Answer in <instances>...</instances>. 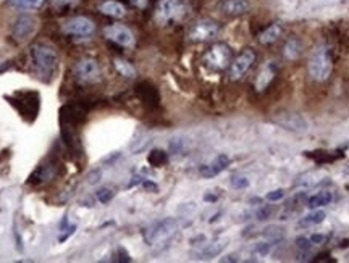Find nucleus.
Masks as SVG:
<instances>
[{"mask_svg":"<svg viewBox=\"0 0 349 263\" xmlns=\"http://www.w3.org/2000/svg\"><path fill=\"white\" fill-rule=\"evenodd\" d=\"M129 3L133 5V7H136V8L144 10V8H147L149 0H129Z\"/></svg>","mask_w":349,"mask_h":263,"instance_id":"38","label":"nucleus"},{"mask_svg":"<svg viewBox=\"0 0 349 263\" xmlns=\"http://www.w3.org/2000/svg\"><path fill=\"white\" fill-rule=\"evenodd\" d=\"M104 36L112 42L121 45V47H133L134 45V36L128 28L123 24H110L104 29Z\"/></svg>","mask_w":349,"mask_h":263,"instance_id":"11","label":"nucleus"},{"mask_svg":"<svg viewBox=\"0 0 349 263\" xmlns=\"http://www.w3.org/2000/svg\"><path fill=\"white\" fill-rule=\"evenodd\" d=\"M309 239H311L312 244H322V242L327 241V236L325 234H312Z\"/></svg>","mask_w":349,"mask_h":263,"instance_id":"41","label":"nucleus"},{"mask_svg":"<svg viewBox=\"0 0 349 263\" xmlns=\"http://www.w3.org/2000/svg\"><path fill=\"white\" fill-rule=\"evenodd\" d=\"M79 3V0H52L50 2V7H52L54 12L62 13V12H68V10L74 8Z\"/></svg>","mask_w":349,"mask_h":263,"instance_id":"25","label":"nucleus"},{"mask_svg":"<svg viewBox=\"0 0 349 263\" xmlns=\"http://www.w3.org/2000/svg\"><path fill=\"white\" fill-rule=\"evenodd\" d=\"M230 165V158L226 155H219L210 161L209 165H202L201 166V175L204 178H214V176L220 175L221 171H225Z\"/></svg>","mask_w":349,"mask_h":263,"instance_id":"13","label":"nucleus"},{"mask_svg":"<svg viewBox=\"0 0 349 263\" xmlns=\"http://www.w3.org/2000/svg\"><path fill=\"white\" fill-rule=\"evenodd\" d=\"M118 262H131V257H129V254L128 252H126L123 247H120L118 249V259H116Z\"/></svg>","mask_w":349,"mask_h":263,"instance_id":"39","label":"nucleus"},{"mask_svg":"<svg viewBox=\"0 0 349 263\" xmlns=\"http://www.w3.org/2000/svg\"><path fill=\"white\" fill-rule=\"evenodd\" d=\"M249 0H221L220 10L228 17H241L249 12Z\"/></svg>","mask_w":349,"mask_h":263,"instance_id":"15","label":"nucleus"},{"mask_svg":"<svg viewBox=\"0 0 349 263\" xmlns=\"http://www.w3.org/2000/svg\"><path fill=\"white\" fill-rule=\"evenodd\" d=\"M95 195H97V200L100 202V204H109V202L113 199V191L109 189V188H102V189L97 191V194Z\"/></svg>","mask_w":349,"mask_h":263,"instance_id":"30","label":"nucleus"},{"mask_svg":"<svg viewBox=\"0 0 349 263\" xmlns=\"http://www.w3.org/2000/svg\"><path fill=\"white\" fill-rule=\"evenodd\" d=\"M74 76L81 84H94L100 79V67L94 58H81L74 65Z\"/></svg>","mask_w":349,"mask_h":263,"instance_id":"5","label":"nucleus"},{"mask_svg":"<svg viewBox=\"0 0 349 263\" xmlns=\"http://www.w3.org/2000/svg\"><path fill=\"white\" fill-rule=\"evenodd\" d=\"M251 202H252V204H260L262 200H260V199H252Z\"/></svg>","mask_w":349,"mask_h":263,"instance_id":"44","label":"nucleus"},{"mask_svg":"<svg viewBox=\"0 0 349 263\" xmlns=\"http://www.w3.org/2000/svg\"><path fill=\"white\" fill-rule=\"evenodd\" d=\"M273 78H275V67L270 63L265 65L259 71V76L256 78V90H259V92L265 90L272 84Z\"/></svg>","mask_w":349,"mask_h":263,"instance_id":"17","label":"nucleus"},{"mask_svg":"<svg viewBox=\"0 0 349 263\" xmlns=\"http://www.w3.org/2000/svg\"><path fill=\"white\" fill-rule=\"evenodd\" d=\"M281 24L280 23H275V24H270L269 28L265 29V31H262L259 34V42L260 44H272L275 42V40L281 36Z\"/></svg>","mask_w":349,"mask_h":263,"instance_id":"19","label":"nucleus"},{"mask_svg":"<svg viewBox=\"0 0 349 263\" xmlns=\"http://www.w3.org/2000/svg\"><path fill=\"white\" fill-rule=\"evenodd\" d=\"M283 53L288 60H296L301 55V44L297 39H290L285 44V49H283Z\"/></svg>","mask_w":349,"mask_h":263,"instance_id":"23","label":"nucleus"},{"mask_svg":"<svg viewBox=\"0 0 349 263\" xmlns=\"http://www.w3.org/2000/svg\"><path fill=\"white\" fill-rule=\"evenodd\" d=\"M10 100H18L21 102V107H18V112L21 116L31 115V118H37V112H39V94L33 92V90H23V92H17L13 94Z\"/></svg>","mask_w":349,"mask_h":263,"instance_id":"8","label":"nucleus"},{"mask_svg":"<svg viewBox=\"0 0 349 263\" xmlns=\"http://www.w3.org/2000/svg\"><path fill=\"white\" fill-rule=\"evenodd\" d=\"M285 197V192H283V189H275V191H272L267 194V200H270V202H276V200H280Z\"/></svg>","mask_w":349,"mask_h":263,"instance_id":"36","label":"nucleus"},{"mask_svg":"<svg viewBox=\"0 0 349 263\" xmlns=\"http://www.w3.org/2000/svg\"><path fill=\"white\" fill-rule=\"evenodd\" d=\"M168 147H170V152H171V154H180V152L183 150V140H181V139H176V138H175V139H171Z\"/></svg>","mask_w":349,"mask_h":263,"instance_id":"33","label":"nucleus"},{"mask_svg":"<svg viewBox=\"0 0 349 263\" xmlns=\"http://www.w3.org/2000/svg\"><path fill=\"white\" fill-rule=\"evenodd\" d=\"M270 252V244L269 242H262V244H257V247L254 249V254L256 255H267Z\"/></svg>","mask_w":349,"mask_h":263,"instance_id":"35","label":"nucleus"},{"mask_svg":"<svg viewBox=\"0 0 349 263\" xmlns=\"http://www.w3.org/2000/svg\"><path fill=\"white\" fill-rule=\"evenodd\" d=\"M272 121L288 131H294V133H306L307 131V121L297 113H278L273 116Z\"/></svg>","mask_w":349,"mask_h":263,"instance_id":"12","label":"nucleus"},{"mask_svg":"<svg viewBox=\"0 0 349 263\" xmlns=\"http://www.w3.org/2000/svg\"><path fill=\"white\" fill-rule=\"evenodd\" d=\"M99 10L107 17L112 18H123L126 15V8L123 3L116 2V0H105L99 5Z\"/></svg>","mask_w":349,"mask_h":263,"instance_id":"16","label":"nucleus"},{"mask_svg":"<svg viewBox=\"0 0 349 263\" xmlns=\"http://www.w3.org/2000/svg\"><path fill=\"white\" fill-rule=\"evenodd\" d=\"M189 10L186 0H160L155 8V21L162 26L181 23L189 15Z\"/></svg>","mask_w":349,"mask_h":263,"instance_id":"2","label":"nucleus"},{"mask_svg":"<svg viewBox=\"0 0 349 263\" xmlns=\"http://www.w3.org/2000/svg\"><path fill=\"white\" fill-rule=\"evenodd\" d=\"M225 247H226V242H225V241L209 244V247H205V249L199 254V259H212V257H217L219 254H221V250H223Z\"/></svg>","mask_w":349,"mask_h":263,"instance_id":"24","label":"nucleus"},{"mask_svg":"<svg viewBox=\"0 0 349 263\" xmlns=\"http://www.w3.org/2000/svg\"><path fill=\"white\" fill-rule=\"evenodd\" d=\"M296 244L302 250H309L311 245H312V242H311V239H306V237L301 236V237H297V239H296Z\"/></svg>","mask_w":349,"mask_h":263,"instance_id":"37","label":"nucleus"},{"mask_svg":"<svg viewBox=\"0 0 349 263\" xmlns=\"http://www.w3.org/2000/svg\"><path fill=\"white\" fill-rule=\"evenodd\" d=\"M331 200H333L331 192L323 191V192H318V194H315V195H312L311 199L307 200V207H309V209H318V207L330 205Z\"/></svg>","mask_w":349,"mask_h":263,"instance_id":"20","label":"nucleus"},{"mask_svg":"<svg viewBox=\"0 0 349 263\" xmlns=\"http://www.w3.org/2000/svg\"><path fill=\"white\" fill-rule=\"evenodd\" d=\"M113 67H115L116 71H118L121 76H125V78H134L136 76V68L123 58H115Z\"/></svg>","mask_w":349,"mask_h":263,"instance_id":"22","label":"nucleus"},{"mask_svg":"<svg viewBox=\"0 0 349 263\" xmlns=\"http://www.w3.org/2000/svg\"><path fill=\"white\" fill-rule=\"evenodd\" d=\"M95 24L92 19L88 17H74L70 18L68 21L62 24V33L68 34V36H79V37H88L94 34Z\"/></svg>","mask_w":349,"mask_h":263,"instance_id":"6","label":"nucleus"},{"mask_svg":"<svg viewBox=\"0 0 349 263\" xmlns=\"http://www.w3.org/2000/svg\"><path fill=\"white\" fill-rule=\"evenodd\" d=\"M143 188H144V189H147V191H152V192H157V191H159V188H157V184H155V183H152V181H150V179H146V178H144V181H143Z\"/></svg>","mask_w":349,"mask_h":263,"instance_id":"40","label":"nucleus"},{"mask_svg":"<svg viewBox=\"0 0 349 263\" xmlns=\"http://www.w3.org/2000/svg\"><path fill=\"white\" fill-rule=\"evenodd\" d=\"M138 94L141 95V99L147 104H155L157 100H159V94H157L155 88L147 83H143L138 86Z\"/></svg>","mask_w":349,"mask_h":263,"instance_id":"21","label":"nucleus"},{"mask_svg":"<svg viewBox=\"0 0 349 263\" xmlns=\"http://www.w3.org/2000/svg\"><path fill=\"white\" fill-rule=\"evenodd\" d=\"M12 3L17 8L21 10H31V8H39L45 3V0H12Z\"/></svg>","mask_w":349,"mask_h":263,"instance_id":"29","label":"nucleus"},{"mask_svg":"<svg viewBox=\"0 0 349 263\" xmlns=\"http://www.w3.org/2000/svg\"><path fill=\"white\" fill-rule=\"evenodd\" d=\"M231 186L235 189H244L249 186V179L244 178V176H233L231 178Z\"/></svg>","mask_w":349,"mask_h":263,"instance_id":"31","label":"nucleus"},{"mask_svg":"<svg viewBox=\"0 0 349 263\" xmlns=\"http://www.w3.org/2000/svg\"><path fill=\"white\" fill-rule=\"evenodd\" d=\"M34 28H36L34 18L28 17V15H23V17H19L17 21H15L12 34L15 39H26L29 34L34 31Z\"/></svg>","mask_w":349,"mask_h":263,"instance_id":"14","label":"nucleus"},{"mask_svg":"<svg viewBox=\"0 0 349 263\" xmlns=\"http://www.w3.org/2000/svg\"><path fill=\"white\" fill-rule=\"evenodd\" d=\"M323 220H325V211H312L311 215H307L301 220L299 225L301 226H313V225L322 223Z\"/></svg>","mask_w":349,"mask_h":263,"instance_id":"28","label":"nucleus"},{"mask_svg":"<svg viewBox=\"0 0 349 263\" xmlns=\"http://www.w3.org/2000/svg\"><path fill=\"white\" fill-rule=\"evenodd\" d=\"M166 161H168V155H166L164 150L157 149L149 154V163L152 166H164Z\"/></svg>","mask_w":349,"mask_h":263,"instance_id":"27","label":"nucleus"},{"mask_svg":"<svg viewBox=\"0 0 349 263\" xmlns=\"http://www.w3.org/2000/svg\"><path fill=\"white\" fill-rule=\"evenodd\" d=\"M55 175V166L54 165H40L39 168L34 171L29 178V183H44V181H49L50 178H54Z\"/></svg>","mask_w":349,"mask_h":263,"instance_id":"18","label":"nucleus"},{"mask_svg":"<svg viewBox=\"0 0 349 263\" xmlns=\"http://www.w3.org/2000/svg\"><path fill=\"white\" fill-rule=\"evenodd\" d=\"M204 200H207V202H215V200H217V197H215V195H209V194H207V195L204 197Z\"/></svg>","mask_w":349,"mask_h":263,"instance_id":"43","label":"nucleus"},{"mask_svg":"<svg viewBox=\"0 0 349 263\" xmlns=\"http://www.w3.org/2000/svg\"><path fill=\"white\" fill-rule=\"evenodd\" d=\"M220 33L219 24L212 19H199L196 21L189 29V39L193 42H207V40H212L214 37H217V34Z\"/></svg>","mask_w":349,"mask_h":263,"instance_id":"7","label":"nucleus"},{"mask_svg":"<svg viewBox=\"0 0 349 263\" xmlns=\"http://www.w3.org/2000/svg\"><path fill=\"white\" fill-rule=\"evenodd\" d=\"M333 63L328 55V50L325 47H318L315 52L312 53L311 62H309V74L312 79L315 81H325L328 76L331 74Z\"/></svg>","mask_w":349,"mask_h":263,"instance_id":"3","label":"nucleus"},{"mask_svg":"<svg viewBox=\"0 0 349 263\" xmlns=\"http://www.w3.org/2000/svg\"><path fill=\"white\" fill-rule=\"evenodd\" d=\"M60 231H62V234H60V237H58V242H65L70 236L74 234V231H76V225H70L68 216L65 215L62 218V221H60Z\"/></svg>","mask_w":349,"mask_h":263,"instance_id":"26","label":"nucleus"},{"mask_svg":"<svg viewBox=\"0 0 349 263\" xmlns=\"http://www.w3.org/2000/svg\"><path fill=\"white\" fill-rule=\"evenodd\" d=\"M100 178H102V171L100 170H92L91 173L88 175V178H86V181H88V184L91 186H95L100 181Z\"/></svg>","mask_w":349,"mask_h":263,"instance_id":"32","label":"nucleus"},{"mask_svg":"<svg viewBox=\"0 0 349 263\" xmlns=\"http://www.w3.org/2000/svg\"><path fill=\"white\" fill-rule=\"evenodd\" d=\"M116 158H120V152H115L113 155H110L107 160H105V163H112V161H115Z\"/></svg>","mask_w":349,"mask_h":263,"instance_id":"42","label":"nucleus"},{"mask_svg":"<svg viewBox=\"0 0 349 263\" xmlns=\"http://www.w3.org/2000/svg\"><path fill=\"white\" fill-rule=\"evenodd\" d=\"M231 60V50L226 44H215L209 49L205 53V63L210 68L215 70H223L228 67Z\"/></svg>","mask_w":349,"mask_h":263,"instance_id":"9","label":"nucleus"},{"mask_svg":"<svg viewBox=\"0 0 349 263\" xmlns=\"http://www.w3.org/2000/svg\"><path fill=\"white\" fill-rule=\"evenodd\" d=\"M272 213H273V207H270V205L262 207V209L257 211V218H259V220H267V218H270Z\"/></svg>","mask_w":349,"mask_h":263,"instance_id":"34","label":"nucleus"},{"mask_svg":"<svg viewBox=\"0 0 349 263\" xmlns=\"http://www.w3.org/2000/svg\"><path fill=\"white\" fill-rule=\"evenodd\" d=\"M178 229V221L173 218H166L162 221H157L152 226H149L144 231V241L149 245L157 244V242L166 241L168 237H171Z\"/></svg>","mask_w":349,"mask_h":263,"instance_id":"4","label":"nucleus"},{"mask_svg":"<svg viewBox=\"0 0 349 263\" xmlns=\"http://www.w3.org/2000/svg\"><path fill=\"white\" fill-rule=\"evenodd\" d=\"M254 62H256V53L252 52L251 49L242 50V52L231 62L230 79H233V81L241 79L242 76L249 71V68L252 67V63H254Z\"/></svg>","mask_w":349,"mask_h":263,"instance_id":"10","label":"nucleus"},{"mask_svg":"<svg viewBox=\"0 0 349 263\" xmlns=\"http://www.w3.org/2000/svg\"><path fill=\"white\" fill-rule=\"evenodd\" d=\"M31 60L36 70V74L44 83L52 81L58 67V55L55 49L49 44H34L31 47Z\"/></svg>","mask_w":349,"mask_h":263,"instance_id":"1","label":"nucleus"}]
</instances>
